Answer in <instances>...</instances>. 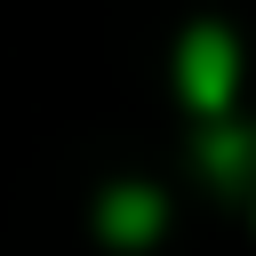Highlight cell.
Here are the masks:
<instances>
[{"label": "cell", "instance_id": "cell-1", "mask_svg": "<svg viewBox=\"0 0 256 256\" xmlns=\"http://www.w3.org/2000/svg\"><path fill=\"white\" fill-rule=\"evenodd\" d=\"M184 96L208 104V112L232 96V40H224V32H192V40H184Z\"/></svg>", "mask_w": 256, "mask_h": 256}, {"label": "cell", "instance_id": "cell-2", "mask_svg": "<svg viewBox=\"0 0 256 256\" xmlns=\"http://www.w3.org/2000/svg\"><path fill=\"white\" fill-rule=\"evenodd\" d=\"M152 224H160V208H152V192H136V184H120V192L104 200V232H112V240H144Z\"/></svg>", "mask_w": 256, "mask_h": 256}]
</instances>
